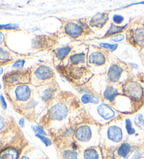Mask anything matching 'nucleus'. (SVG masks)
I'll use <instances>...</instances> for the list:
<instances>
[{"label": "nucleus", "instance_id": "4be33fe9", "mask_svg": "<svg viewBox=\"0 0 144 159\" xmlns=\"http://www.w3.org/2000/svg\"><path fill=\"white\" fill-rule=\"evenodd\" d=\"M132 147L128 142H123L122 143L118 149V154L122 158H127L131 153Z\"/></svg>", "mask_w": 144, "mask_h": 159}, {"label": "nucleus", "instance_id": "6ab92c4d", "mask_svg": "<svg viewBox=\"0 0 144 159\" xmlns=\"http://www.w3.org/2000/svg\"><path fill=\"white\" fill-rule=\"evenodd\" d=\"M106 135L108 140L115 144L122 142L124 138L123 130L121 126L117 124L110 125L106 128Z\"/></svg>", "mask_w": 144, "mask_h": 159}, {"label": "nucleus", "instance_id": "7c9ffc66", "mask_svg": "<svg viewBox=\"0 0 144 159\" xmlns=\"http://www.w3.org/2000/svg\"><path fill=\"white\" fill-rule=\"evenodd\" d=\"M32 129L35 133V134H38V135H46L45 130H44L42 126H41L40 125H32Z\"/></svg>", "mask_w": 144, "mask_h": 159}, {"label": "nucleus", "instance_id": "79ce46f5", "mask_svg": "<svg viewBox=\"0 0 144 159\" xmlns=\"http://www.w3.org/2000/svg\"><path fill=\"white\" fill-rule=\"evenodd\" d=\"M143 25H144V22H143Z\"/></svg>", "mask_w": 144, "mask_h": 159}, {"label": "nucleus", "instance_id": "ddd939ff", "mask_svg": "<svg viewBox=\"0 0 144 159\" xmlns=\"http://www.w3.org/2000/svg\"><path fill=\"white\" fill-rule=\"evenodd\" d=\"M30 67L13 71L7 74L4 77V84L9 87L21 84H30Z\"/></svg>", "mask_w": 144, "mask_h": 159}, {"label": "nucleus", "instance_id": "f3484780", "mask_svg": "<svg viewBox=\"0 0 144 159\" xmlns=\"http://www.w3.org/2000/svg\"><path fill=\"white\" fill-rule=\"evenodd\" d=\"M74 50V46L71 44L63 46L61 47H56L49 51L52 58V64L55 67L61 64L64 60Z\"/></svg>", "mask_w": 144, "mask_h": 159}, {"label": "nucleus", "instance_id": "b1692460", "mask_svg": "<svg viewBox=\"0 0 144 159\" xmlns=\"http://www.w3.org/2000/svg\"><path fill=\"white\" fill-rule=\"evenodd\" d=\"M13 60L12 54L8 50L3 48H0V61L7 62Z\"/></svg>", "mask_w": 144, "mask_h": 159}, {"label": "nucleus", "instance_id": "0eeeda50", "mask_svg": "<svg viewBox=\"0 0 144 159\" xmlns=\"http://www.w3.org/2000/svg\"><path fill=\"white\" fill-rule=\"evenodd\" d=\"M132 69L130 65L115 57L112 60L103 76L108 84H122L132 75Z\"/></svg>", "mask_w": 144, "mask_h": 159}, {"label": "nucleus", "instance_id": "cd10ccee", "mask_svg": "<svg viewBox=\"0 0 144 159\" xmlns=\"http://www.w3.org/2000/svg\"><path fill=\"white\" fill-rule=\"evenodd\" d=\"M125 128L127 130V133L129 135H132L135 133V129L133 128L132 122L130 119H125Z\"/></svg>", "mask_w": 144, "mask_h": 159}, {"label": "nucleus", "instance_id": "a878e982", "mask_svg": "<svg viewBox=\"0 0 144 159\" xmlns=\"http://www.w3.org/2000/svg\"><path fill=\"white\" fill-rule=\"evenodd\" d=\"M143 154V152L141 149H136L132 150L131 153L127 156L126 159H141L142 158Z\"/></svg>", "mask_w": 144, "mask_h": 159}, {"label": "nucleus", "instance_id": "9d476101", "mask_svg": "<svg viewBox=\"0 0 144 159\" xmlns=\"http://www.w3.org/2000/svg\"><path fill=\"white\" fill-rule=\"evenodd\" d=\"M9 95L12 100L18 105L28 102L34 97L36 88L31 84H21L14 86H10Z\"/></svg>", "mask_w": 144, "mask_h": 159}, {"label": "nucleus", "instance_id": "423d86ee", "mask_svg": "<svg viewBox=\"0 0 144 159\" xmlns=\"http://www.w3.org/2000/svg\"><path fill=\"white\" fill-rule=\"evenodd\" d=\"M30 84L38 88L56 80V72L54 65L50 63L40 62L30 67Z\"/></svg>", "mask_w": 144, "mask_h": 159}, {"label": "nucleus", "instance_id": "5701e85b", "mask_svg": "<svg viewBox=\"0 0 144 159\" xmlns=\"http://www.w3.org/2000/svg\"><path fill=\"white\" fill-rule=\"evenodd\" d=\"M84 159H100V156L98 150L96 148L89 147L83 153Z\"/></svg>", "mask_w": 144, "mask_h": 159}, {"label": "nucleus", "instance_id": "a211bd4d", "mask_svg": "<svg viewBox=\"0 0 144 159\" xmlns=\"http://www.w3.org/2000/svg\"><path fill=\"white\" fill-rule=\"evenodd\" d=\"M74 137L76 142L82 144L89 143L94 137L92 128L88 124L79 125L74 130Z\"/></svg>", "mask_w": 144, "mask_h": 159}, {"label": "nucleus", "instance_id": "412c9836", "mask_svg": "<svg viewBox=\"0 0 144 159\" xmlns=\"http://www.w3.org/2000/svg\"><path fill=\"white\" fill-rule=\"evenodd\" d=\"M18 151L13 147H9L0 153V159H18Z\"/></svg>", "mask_w": 144, "mask_h": 159}, {"label": "nucleus", "instance_id": "4c0bfd02", "mask_svg": "<svg viewBox=\"0 0 144 159\" xmlns=\"http://www.w3.org/2000/svg\"><path fill=\"white\" fill-rule=\"evenodd\" d=\"M19 125H20L21 127H23L24 126V119H21L20 121H19Z\"/></svg>", "mask_w": 144, "mask_h": 159}, {"label": "nucleus", "instance_id": "6e6552de", "mask_svg": "<svg viewBox=\"0 0 144 159\" xmlns=\"http://www.w3.org/2000/svg\"><path fill=\"white\" fill-rule=\"evenodd\" d=\"M125 39L128 44L139 52L144 51V25L137 21L129 23L125 32Z\"/></svg>", "mask_w": 144, "mask_h": 159}, {"label": "nucleus", "instance_id": "ea45409f", "mask_svg": "<svg viewBox=\"0 0 144 159\" xmlns=\"http://www.w3.org/2000/svg\"><path fill=\"white\" fill-rule=\"evenodd\" d=\"M2 73H3V68L0 67V75H2Z\"/></svg>", "mask_w": 144, "mask_h": 159}, {"label": "nucleus", "instance_id": "bb28decb", "mask_svg": "<svg viewBox=\"0 0 144 159\" xmlns=\"http://www.w3.org/2000/svg\"><path fill=\"white\" fill-rule=\"evenodd\" d=\"M99 46L103 48L106 49V50L109 51L110 52H113L115 51L118 47V43H99Z\"/></svg>", "mask_w": 144, "mask_h": 159}, {"label": "nucleus", "instance_id": "f03ea898", "mask_svg": "<svg viewBox=\"0 0 144 159\" xmlns=\"http://www.w3.org/2000/svg\"><path fill=\"white\" fill-rule=\"evenodd\" d=\"M60 20L61 27L59 32L61 38L68 37L74 42H82L87 37L95 35V32L89 27L84 18Z\"/></svg>", "mask_w": 144, "mask_h": 159}, {"label": "nucleus", "instance_id": "c9c22d12", "mask_svg": "<svg viewBox=\"0 0 144 159\" xmlns=\"http://www.w3.org/2000/svg\"><path fill=\"white\" fill-rule=\"evenodd\" d=\"M0 100H1V102H2V105H3L4 109H7V103H6V102H5L4 98L2 95H0Z\"/></svg>", "mask_w": 144, "mask_h": 159}, {"label": "nucleus", "instance_id": "393cba45", "mask_svg": "<svg viewBox=\"0 0 144 159\" xmlns=\"http://www.w3.org/2000/svg\"><path fill=\"white\" fill-rule=\"evenodd\" d=\"M61 156L63 159H78V153L73 149L63 151Z\"/></svg>", "mask_w": 144, "mask_h": 159}, {"label": "nucleus", "instance_id": "dca6fc26", "mask_svg": "<svg viewBox=\"0 0 144 159\" xmlns=\"http://www.w3.org/2000/svg\"><path fill=\"white\" fill-rule=\"evenodd\" d=\"M87 48H86L85 51L83 50L81 51H77L75 50H73V51L66 57L64 60V61L60 65H65V66H82V65H87Z\"/></svg>", "mask_w": 144, "mask_h": 159}, {"label": "nucleus", "instance_id": "a19ab883", "mask_svg": "<svg viewBox=\"0 0 144 159\" xmlns=\"http://www.w3.org/2000/svg\"><path fill=\"white\" fill-rule=\"evenodd\" d=\"M1 88H2V86H1V84H0V89H1Z\"/></svg>", "mask_w": 144, "mask_h": 159}, {"label": "nucleus", "instance_id": "2f4dec72", "mask_svg": "<svg viewBox=\"0 0 144 159\" xmlns=\"http://www.w3.org/2000/svg\"><path fill=\"white\" fill-rule=\"evenodd\" d=\"M35 136L37 137V138H38L39 139H40V140L43 143L45 144L46 147L50 146V145H51V144H52L51 140L49 138H46V136L41 135H38V134H35Z\"/></svg>", "mask_w": 144, "mask_h": 159}, {"label": "nucleus", "instance_id": "20e7f679", "mask_svg": "<svg viewBox=\"0 0 144 159\" xmlns=\"http://www.w3.org/2000/svg\"><path fill=\"white\" fill-rule=\"evenodd\" d=\"M55 70L60 76L74 88L82 86L88 84L94 76L87 65L65 66L60 65L55 67Z\"/></svg>", "mask_w": 144, "mask_h": 159}, {"label": "nucleus", "instance_id": "39448f33", "mask_svg": "<svg viewBox=\"0 0 144 159\" xmlns=\"http://www.w3.org/2000/svg\"><path fill=\"white\" fill-rule=\"evenodd\" d=\"M140 76L132 75L121 85L122 92L131 100L136 111L144 105V85Z\"/></svg>", "mask_w": 144, "mask_h": 159}, {"label": "nucleus", "instance_id": "9b49d317", "mask_svg": "<svg viewBox=\"0 0 144 159\" xmlns=\"http://www.w3.org/2000/svg\"><path fill=\"white\" fill-rule=\"evenodd\" d=\"M36 90L39 98L46 107L50 105L52 101L62 91L56 79L44 86L36 88Z\"/></svg>", "mask_w": 144, "mask_h": 159}, {"label": "nucleus", "instance_id": "4468645a", "mask_svg": "<svg viewBox=\"0 0 144 159\" xmlns=\"http://www.w3.org/2000/svg\"><path fill=\"white\" fill-rule=\"evenodd\" d=\"M89 110L94 116L98 117V121L108 122L115 119L118 116L117 111L110 106L105 102H101L97 105L91 106Z\"/></svg>", "mask_w": 144, "mask_h": 159}, {"label": "nucleus", "instance_id": "aec40b11", "mask_svg": "<svg viewBox=\"0 0 144 159\" xmlns=\"http://www.w3.org/2000/svg\"><path fill=\"white\" fill-rule=\"evenodd\" d=\"M129 25V23H127L124 25H117L111 23L110 26L107 31L106 32L103 36L98 38V39H108L110 37H113L115 36V35L123 33V32H126L127 29L128 28Z\"/></svg>", "mask_w": 144, "mask_h": 159}, {"label": "nucleus", "instance_id": "473e14b6", "mask_svg": "<svg viewBox=\"0 0 144 159\" xmlns=\"http://www.w3.org/2000/svg\"><path fill=\"white\" fill-rule=\"evenodd\" d=\"M124 39H125V34H124L123 33L117 34V35H115V36L111 37V40L116 43L120 42L122 40H124Z\"/></svg>", "mask_w": 144, "mask_h": 159}, {"label": "nucleus", "instance_id": "7ed1b4c3", "mask_svg": "<svg viewBox=\"0 0 144 159\" xmlns=\"http://www.w3.org/2000/svg\"><path fill=\"white\" fill-rule=\"evenodd\" d=\"M87 48L88 67L94 76L104 75L113 60L111 52L93 44H87Z\"/></svg>", "mask_w": 144, "mask_h": 159}, {"label": "nucleus", "instance_id": "58836bf2", "mask_svg": "<svg viewBox=\"0 0 144 159\" xmlns=\"http://www.w3.org/2000/svg\"><path fill=\"white\" fill-rule=\"evenodd\" d=\"M21 159H30V158H29V157H27V156H22Z\"/></svg>", "mask_w": 144, "mask_h": 159}, {"label": "nucleus", "instance_id": "c85d7f7f", "mask_svg": "<svg viewBox=\"0 0 144 159\" xmlns=\"http://www.w3.org/2000/svg\"><path fill=\"white\" fill-rule=\"evenodd\" d=\"M134 123L138 128H142L144 126V117L141 114H137L134 117Z\"/></svg>", "mask_w": 144, "mask_h": 159}, {"label": "nucleus", "instance_id": "f704fd0d", "mask_svg": "<svg viewBox=\"0 0 144 159\" xmlns=\"http://www.w3.org/2000/svg\"><path fill=\"white\" fill-rule=\"evenodd\" d=\"M5 125V120L2 116H0V130H2V128L4 127Z\"/></svg>", "mask_w": 144, "mask_h": 159}, {"label": "nucleus", "instance_id": "f8f14e48", "mask_svg": "<svg viewBox=\"0 0 144 159\" xmlns=\"http://www.w3.org/2000/svg\"><path fill=\"white\" fill-rule=\"evenodd\" d=\"M79 95V100L83 105L94 106L103 102L101 98L91 86L89 82L82 86L75 88Z\"/></svg>", "mask_w": 144, "mask_h": 159}, {"label": "nucleus", "instance_id": "e433bc0d", "mask_svg": "<svg viewBox=\"0 0 144 159\" xmlns=\"http://www.w3.org/2000/svg\"><path fill=\"white\" fill-rule=\"evenodd\" d=\"M4 42V35L0 31V45L3 44Z\"/></svg>", "mask_w": 144, "mask_h": 159}, {"label": "nucleus", "instance_id": "c756f323", "mask_svg": "<svg viewBox=\"0 0 144 159\" xmlns=\"http://www.w3.org/2000/svg\"><path fill=\"white\" fill-rule=\"evenodd\" d=\"M112 20H113L112 23L117 25H120L124 21V18L121 15L115 14L113 16Z\"/></svg>", "mask_w": 144, "mask_h": 159}, {"label": "nucleus", "instance_id": "72a5a7b5", "mask_svg": "<svg viewBox=\"0 0 144 159\" xmlns=\"http://www.w3.org/2000/svg\"><path fill=\"white\" fill-rule=\"evenodd\" d=\"M25 62H26L25 61V60H18V61H16V62L13 65V67L16 68V69L21 70V68L23 67Z\"/></svg>", "mask_w": 144, "mask_h": 159}, {"label": "nucleus", "instance_id": "f257e3e1", "mask_svg": "<svg viewBox=\"0 0 144 159\" xmlns=\"http://www.w3.org/2000/svg\"><path fill=\"white\" fill-rule=\"evenodd\" d=\"M79 105L82 104L78 96L70 92L61 91L47 107V118L50 121H62L68 117L72 107Z\"/></svg>", "mask_w": 144, "mask_h": 159}, {"label": "nucleus", "instance_id": "2eb2a0df", "mask_svg": "<svg viewBox=\"0 0 144 159\" xmlns=\"http://www.w3.org/2000/svg\"><path fill=\"white\" fill-rule=\"evenodd\" d=\"M110 12L111 11L97 13L92 16L86 17L84 19L89 27L95 32L98 30H101L108 24L110 20Z\"/></svg>", "mask_w": 144, "mask_h": 159}, {"label": "nucleus", "instance_id": "1a4fd4ad", "mask_svg": "<svg viewBox=\"0 0 144 159\" xmlns=\"http://www.w3.org/2000/svg\"><path fill=\"white\" fill-rule=\"evenodd\" d=\"M60 35L59 31L50 34L37 35L32 39V48L37 52L51 51L59 44Z\"/></svg>", "mask_w": 144, "mask_h": 159}]
</instances>
